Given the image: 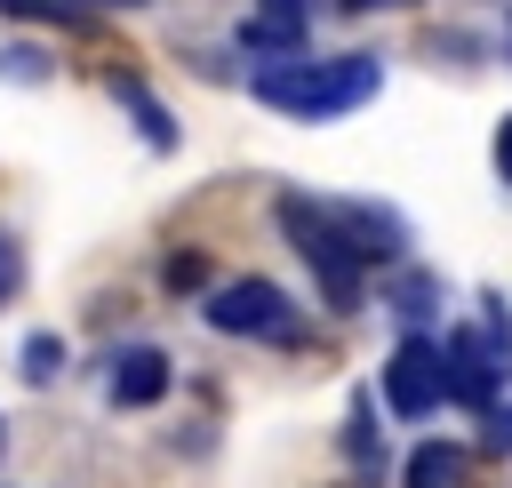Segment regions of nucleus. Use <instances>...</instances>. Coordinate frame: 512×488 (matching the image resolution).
<instances>
[{"mask_svg":"<svg viewBox=\"0 0 512 488\" xmlns=\"http://www.w3.org/2000/svg\"><path fill=\"white\" fill-rule=\"evenodd\" d=\"M464 480V448L456 440H424L416 464H408V488H456Z\"/></svg>","mask_w":512,"mask_h":488,"instance_id":"obj_9","label":"nucleus"},{"mask_svg":"<svg viewBox=\"0 0 512 488\" xmlns=\"http://www.w3.org/2000/svg\"><path fill=\"white\" fill-rule=\"evenodd\" d=\"M208 328H216V336L288 344V336H296V304H288L272 280H224V288H208Z\"/></svg>","mask_w":512,"mask_h":488,"instance_id":"obj_3","label":"nucleus"},{"mask_svg":"<svg viewBox=\"0 0 512 488\" xmlns=\"http://www.w3.org/2000/svg\"><path fill=\"white\" fill-rule=\"evenodd\" d=\"M272 112H288V120H336V112H360L376 88H384V64L368 56V48H344V56H280V64H264L256 80H248Z\"/></svg>","mask_w":512,"mask_h":488,"instance_id":"obj_1","label":"nucleus"},{"mask_svg":"<svg viewBox=\"0 0 512 488\" xmlns=\"http://www.w3.org/2000/svg\"><path fill=\"white\" fill-rule=\"evenodd\" d=\"M56 368H64V344L56 336H24V376L32 384H56Z\"/></svg>","mask_w":512,"mask_h":488,"instance_id":"obj_10","label":"nucleus"},{"mask_svg":"<svg viewBox=\"0 0 512 488\" xmlns=\"http://www.w3.org/2000/svg\"><path fill=\"white\" fill-rule=\"evenodd\" d=\"M112 96H120V104L136 112V128H144V144H152V152H168V144H176V120L160 112V96H152V88H144L136 72H112Z\"/></svg>","mask_w":512,"mask_h":488,"instance_id":"obj_7","label":"nucleus"},{"mask_svg":"<svg viewBox=\"0 0 512 488\" xmlns=\"http://www.w3.org/2000/svg\"><path fill=\"white\" fill-rule=\"evenodd\" d=\"M168 352L160 344H128V352H112V400L120 408H152L160 392H168Z\"/></svg>","mask_w":512,"mask_h":488,"instance_id":"obj_6","label":"nucleus"},{"mask_svg":"<svg viewBox=\"0 0 512 488\" xmlns=\"http://www.w3.org/2000/svg\"><path fill=\"white\" fill-rule=\"evenodd\" d=\"M0 72H8V80H40V56H32V48H8Z\"/></svg>","mask_w":512,"mask_h":488,"instance_id":"obj_13","label":"nucleus"},{"mask_svg":"<svg viewBox=\"0 0 512 488\" xmlns=\"http://www.w3.org/2000/svg\"><path fill=\"white\" fill-rule=\"evenodd\" d=\"M344 8H352V16H360V8H400V0H344Z\"/></svg>","mask_w":512,"mask_h":488,"instance_id":"obj_17","label":"nucleus"},{"mask_svg":"<svg viewBox=\"0 0 512 488\" xmlns=\"http://www.w3.org/2000/svg\"><path fill=\"white\" fill-rule=\"evenodd\" d=\"M16 288V256H8V240H0V296Z\"/></svg>","mask_w":512,"mask_h":488,"instance_id":"obj_16","label":"nucleus"},{"mask_svg":"<svg viewBox=\"0 0 512 488\" xmlns=\"http://www.w3.org/2000/svg\"><path fill=\"white\" fill-rule=\"evenodd\" d=\"M440 360H448V400H464V408L488 416V408H496V376H512V352H488L480 336L456 328V336L440 344Z\"/></svg>","mask_w":512,"mask_h":488,"instance_id":"obj_5","label":"nucleus"},{"mask_svg":"<svg viewBox=\"0 0 512 488\" xmlns=\"http://www.w3.org/2000/svg\"><path fill=\"white\" fill-rule=\"evenodd\" d=\"M488 448H512V408H488Z\"/></svg>","mask_w":512,"mask_h":488,"instance_id":"obj_15","label":"nucleus"},{"mask_svg":"<svg viewBox=\"0 0 512 488\" xmlns=\"http://www.w3.org/2000/svg\"><path fill=\"white\" fill-rule=\"evenodd\" d=\"M240 48L248 56H296L304 48V16H248L240 24Z\"/></svg>","mask_w":512,"mask_h":488,"instance_id":"obj_8","label":"nucleus"},{"mask_svg":"<svg viewBox=\"0 0 512 488\" xmlns=\"http://www.w3.org/2000/svg\"><path fill=\"white\" fill-rule=\"evenodd\" d=\"M496 176H504V184H512V112H504V120H496Z\"/></svg>","mask_w":512,"mask_h":488,"instance_id":"obj_14","label":"nucleus"},{"mask_svg":"<svg viewBox=\"0 0 512 488\" xmlns=\"http://www.w3.org/2000/svg\"><path fill=\"white\" fill-rule=\"evenodd\" d=\"M160 280L184 296V288H200V280H208V264H200V256H168V272H160Z\"/></svg>","mask_w":512,"mask_h":488,"instance_id":"obj_12","label":"nucleus"},{"mask_svg":"<svg viewBox=\"0 0 512 488\" xmlns=\"http://www.w3.org/2000/svg\"><path fill=\"white\" fill-rule=\"evenodd\" d=\"M280 232H288V240H296V256L312 264V280H320L328 312H360V288H368V248L352 240L344 208H336V200H304V192H288V200H280Z\"/></svg>","mask_w":512,"mask_h":488,"instance_id":"obj_2","label":"nucleus"},{"mask_svg":"<svg viewBox=\"0 0 512 488\" xmlns=\"http://www.w3.org/2000/svg\"><path fill=\"white\" fill-rule=\"evenodd\" d=\"M352 464H360V472H384V440L368 432V400L352 408Z\"/></svg>","mask_w":512,"mask_h":488,"instance_id":"obj_11","label":"nucleus"},{"mask_svg":"<svg viewBox=\"0 0 512 488\" xmlns=\"http://www.w3.org/2000/svg\"><path fill=\"white\" fill-rule=\"evenodd\" d=\"M384 400H392V416H432L440 400H448V360H440V336H400L392 344V360H384Z\"/></svg>","mask_w":512,"mask_h":488,"instance_id":"obj_4","label":"nucleus"}]
</instances>
